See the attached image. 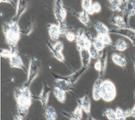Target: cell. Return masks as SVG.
I'll return each mask as SVG.
<instances>
[{
    "label": "cell",
    "instance_id": "cell-37",
    "mask_svg": "<svg viewBox=\"0 0 135 120\" xmlns=\"http://www.w3.org/2000/svg\"><path fill=\"white\" fill-rule=\"evenodd\" d=\"M134 69H135V64H134Z\"/></svg>",
    "mask_w": 135,
    "mask_h": 120
},
{
    "label": "cell",
    "instance_id": "cell-3",
    "mask_svg": "<svg viewBox=\"0 0 135 120\" xmlns=\"http://www.w3.org/2000/svg\"><path fill=\"white\" fill-rule=\"evenodd\" d=\"M117 96V88L110 80H104L101 83V97L105 102H110Z\"/></svg>",
    "mask_w": 135,
    "mask_h": 120
},
{
    "label": "cell",
    "instance_id": "cell-22",
    "mask_svg": "<svg viewBox=\"0 0 135 120\" xmlns=\"http://www.w3.org/2000/svg\"><path fill=\"white\" fill-rule=\"evenodd\" d=\"M104 114L107 118L109 120H117V117L116 115L115 111H114L112 109H107L103 112Z\"/></svg>",
    "mask_w": 135,
    "mask_h": 120
},
{
    "label": "cell",
    "instance_id": "cell-17",
    "mask_svg": "<svg viewBox=\"0 0 135 120\" xmlns=\"http://www.w3.org/2000/svg\"><path fill=\"white\" fill-rule=\"evenodd\" d=\"M80 52L82 66H83V67H84V68H86L90 62L91 56H90L89 52L86 49L81 50V51H80Z\"/></svg>",
    "mask_w": 135,
    "mask_h": 120
},
{
    "label": "cell",
    "instance_id": "cell-31",
    "mask_svg": "<svg viewBox=\"0 0 135 120\" xmlns=\"http://www.w3.org/2000/svg\"><path fill=\"white\" fill-rule=\"evenodd\" d=\"M124 111L122 110L121 108H119V107H117V108H116V110H115V112H116V115H117V118L124 117Z\"/></svg>",
    "mask_w": 135,
    "mask_h": 120
},
{
    "label": "cell",
    "instance_id": "cell-23",
    "mask_svg": "<svg viewBox=\"0 0 135 120\" xmlns=\"http://www.w3.org/2000/svg\"><path fill=\"white\" fill-rule=\"evenodd\" d=\"M113 23L115 25H117L118 27L121 28V29L126 27V23L125 22V20L124 19V18L120 16H117L114 18Z\"/></svg>",
    "mask_w": 135,
    "mask_h": 120
},
{
    "label": "cell",
    "instance_id": "cell-34",
    "mask_svg": "<svg viewBox=\"0 0 135 120\" xmlns=\"http://www.w3.org/2000/svg\"><path fill=\"white\" fill-rule=\"evenodd\" d=\"M126 118L124 117H122V118H117V120H126Z\"/></svg>",
    "mask_w": 135,
    "mask_h": 120
},
{
    "label": "cell",
    "instance_id": "cell-28",
    "mask_svg": "<svg viewBox=\"0 0 135 120\" xmlns=\"http://www.w3.org/2000/svg\"><path fill=\"white\" fill-rule=\"evenodd\" d=\"M53 47L54 49L57 50V51L62 52L63 48H64V45H63V43L62 41H57L54 44Z\"/></svg>",
    "mask_w": 135,
    "mask_h": 120
},
{
    "label": "cell",
    "instance_id": "cell-19",
    "mask_svg": "<svg viewBox=\"0 0 135 120\" xmlns=\"http://www.w3.org/2000/svg\"><path fill=\"white\" fill-rule=\"evenodd\" d=\"M94 28L98 34H109V29L106 25L101 22H96L94 24Z\"/></svg>",
    "mask_w": 135,
    "mask_h": 120
},
{
    "label": "cell",
    "instance_id": "cell-33",
    "mask_svg": "<svg viewBox=\"0 0 135 120\" xmlns=\"http://www.w3.org/2000/svg\"><path fill=\"white\" fill-rule=\"evenodd\" d=\"M131 113H132V117L135 118V105L132 109H131Z\"/></svg>",
    "mask_w": 135,
    "mask_h": 120
},
{
    "label": "cell",
    "instance_id": "cell-35",
    "mask_svg": "<svg viewBox=\"0 0 135 120\" xmlns=\"http://www.w3.org/2000/svg\"><path fill=\"white\" fill-rule=\"evenodd\" d=\"M70 120H78V119H70Z\"/></svg>",
    "mask_w": 135,
    "mask_h": 120
},
{
    "label": "cell",
    "instance_id": "cell-32",
    "mask_svg": "<svg viewBox=\"0 0 135 120\" xmlns=\"http://www.w3.org/2000/svg\"><path fill=\"white\" fill-rule=\"evenodd\" d=\"M13 120H24V118L20 116V115L17 114L13 117Z\"/></svg>",
    "mask_w": 135,
    "mask_h": 120
},
{
    "label": "cell",
    "instance_id": "cell-18",
    "mask_svg": "<svg viewBox=\"0 0 135 120\" xmlns=\"http://www.w3.org/2000/svg\"><path fill=\"white\" fill-rule=\"evenodd\" d=\"M77 18L84 25H85L87 27H90L91 25L90 20L89 19V16L87 13V12L83 10L81 12L79 13L77 15Z\"/></svg>",
    "mask_w": 135,
    "mask_h": 120
},
{
    "label": "cell",
    "instance_id": "cell-14",
    "mask_svg": "<svg viewBox=\"0 0 135 120\" xmlns=\"http://www.w3.org/2000/svg\"><path fill=\"white\" fill-rule=\"evenodd\" d=\"M46 44L48 48V49L50 50V51L51 52L52 55H53L54 57L57 59V60H59V61L62 62L65 61V56L63 55L62 52L57 51V50L54 48L53 45H52V44L51 43L49 40H46Z\"/></svg>",
    "mask_w": 135,
    "mask_h": 120
},
{
    "label": "cell",
    "instance_id": "cell-9",
    "mask_svg": "<svg viewBox=\"0 0 135 120\" xmlns=\"http://www.w3.org/2000/svg\"><path fill=\"white\" fill-rule=\"evenodd\" d=\"M48 35L52 41H56L60 37V31L58 25L50 24L47 25Z\"/></svg>",
    "mask_w": 135,
    "mask_h": 120
},
{
    "label": "cell",
    "instance_id": "cell-21",
    "mask_svg": "<svg viewBox=\"0 0 135 120\" xmlns=\"http://www.w3.org/2000/svg\"><path fill=\"white\" fill-rule=\"evenodd\" d=\"M97 39L104 44L105 46L112 45V40L109 34H97Z\"/></svg>",
    "mask_w": 135,
    "mask_h": 120
},
{
    "label": "cell",
    "instance_id": "cell-2",
    "mask_svg": "<svg viewBox=\"0 0 135 120\" xmlns=\"http://www.w3.org/2000/svg\"><path fill=\"white\" fill-rule=\"evenodd\" d=\"M2 31L5 37L6 43L10 49H16V46L21 39V30L19 22L12 20L4 23L2 25Z\"/></svg>",
    "mask_w": 135,
    "mask_h": 120
},
{
    "label": "cell",
    "instance_id": "cell-8",
    "mask_svg": "<svg viewBox=\"0 0 135 120\" xmlns=\"http://www.w3.org/2000/svg\"><path fill=\"white\" fill-rule=\"evenodd\" d=\"M28 7V2L26 1H18L16 3V13L12 20L19 22L21 17L23 15Z\"/></svg>",
    "mask_w": 135,
    "mask_h": 120
},
{
    "label": "cell",
    "instance_id": "cell-25",
    "mask_svg": "<svg viewBox=\"0 0 135 120\" xmlns=\"http://www.w3.org/2000/svg\"><path fill=\"white\" fill-rule=\"evenodd\" d=\"M13 51L11 49H1V56L3 58H7L9 59L12 55Z\"/></svg>",
    "mask_w": 135,
    "mask_h": 120
},
{
    "label": "cell",
    "instance_id": "cell-20",
    "mask_svg": "<svg viewBox=\"0 0 135 120\" xmlns=\"http://www.w3.org/2000/svg\"><path fill=\"white\" fill-rule=\"evenodd\" d=\"M114 46L116 50H119V51H124L127 49L128 44L124 40L119 39L116 41Z\"/></svg>",
    "mask_w": 135,
    "mask_h": 120
},
{
    "label": "cell",
    "instance_id": "cell-16",
    "mask_svg": "<svg viewBox=\"0 0 135 120\" xmlns=\"http://www.w3.org/2000/svg\"><path fill=\"white\" fill-rule=\"evenodd\" d=\"M45 118L46 120H56L57 114L56 109L52 106H48L45 109Z\"/></svg>",
    "mask_w": 135,
    "mask_h": 120
},
{
    "label": "cell",
    "instance_id": "cell-29",
    "mask_svg": "<svg viewBox=\"0 0 135 120\" xmlns=\"http://www.w3.org/2000/svg\"><path fill=\"white\" fill-rule=\"evenodd\" d=\"M65 37H66L68 41L72 42L75 40L76 39V35L73 32L71 31H68L65 34Z\"/></svg>",
    "mask_w": 135,
    "mask_h": 120
},
{
    "label": "cell",
    "instance_id": "cell-4",
    "mask_svg": "<svg viewBox=\"0 0 135 120\" xmlns=\"http://www.w3.org/2000/svg\"><path fill=\"white\" fill-rule=\"evenodd\" d=\"M40 62L36 58H31L29 61L28 70H27V77L23 86L30 87L33 81L36 79L39 73Z\"/></svg>",
    "mask_w": 135,
    "mask_h": 120
},
{
    "label": "cell",
    "instance_id": "cell-27",
    "mask_svg": "<svg viewBox=\"0 0 135 120\" xmlns=\"http://www.w3.org/2000/svg\"><path fill=\"white\" fill-rule=\"evenodd\" d=\"M91 8L94 13H100L101 11V6L98 2L93 3Z\"/></svg>",
    "mask_w": 135,
    "mask_h": 120
},
{
    "label": "cell",
    "instance_id": "cell-24",
    "mask_svg": "<svg viewBox=\"0 0 135 120\" xmlns=\"http://www.w3.org/2000/svg\"><path fill=\"white\" fill-rule=\"evenodd\" d=\"M93 46L95 48V49L98 50V52L102 51L104 49L105 46L103 44L102 42H101L100 40H98L97 38H94L92 40Z\"/></svg>",
    "mask_w": 135,
    "mask_h": 120
},
{
    "label": "cell",
    "instance_id": "cell-10",
    "mask_svg": "<svg viewBox=\"0 0 135 120\" xmlns=\"http://www.w3.org/2000/svg\"><path fill=\"white\" fill-rule=\"evenodd\" d=\"M83 109L81 108L80 105L76 107V108L74 109L73 112L71 113H68L66 112H62V115L63 116L68 118L70 119H76L78 120H81L82 117H83Z\"/></svg>",
    "mask_w": 135,
    "mask_h": 120
},
{
    "label": "cell",
    "instance_id": "cell-15",
    "mask_svg": "<svg viewBox=\"0 0 135 120\" xmlns=\"http://www.w3.org/2000/svg\"><path fill=\"white\" fill-rule=\"evenodd\" d=\"M53 93L55 97L57 98L59 102L64 103L66 101V91L63 90L61 88L57 87H54L53 88Z\"/></svg>",
    "mask_w": 135,
    "mask_h": 120
},
{
    "label": "cell",
    "instance_id": "cell-13",
    "mask_svg": "<svg viewBox=\"0 0 135 120\" xmlns=\"http://www.w3.org/2000/svg\"><path fill=\"white\" fill-rule=\"evenodd\" d=\"M101 79L98 78L94 84L92 88V97L95 101L100 100L101 97Z\"/></svg>",
    "mask_w": 135,
    "mask_h": 120
},
{
    "label": "cell",
    "instance_id": "cell-26",
    "mask_svg": "<svg viewBox=\"0 0 135 120\" xmlns=\"http://www.w3.org/2000/svg\"><path fill=\"white\" fill-rule=\"evenodd\" d=\"M93 4L92 1H81V7L83 8L84 11L87 12L89 8L91 7Z\"/></svg>",
    "mask_w": 135,
    "mask_h": 120
},
{
    "label": "cell",
    "instance_id": "cell-7",
    "mask_svg": "<svg viewBox=\"0 0 135 120\" xmlns=\"http://www.w3.org/2000/svg\"><path fill=\"white\" fill-rule=\"evenodd\" d=\"M51 91V88L47 84H45L42 87V89L40 92L39 96L38 97L39 102L42 106V108L45 109L48 106V103L49 100L50 94Z\"/></svg>",
    "mask_w": 135,
    "mask_h": 120
},
{
    "label": "cell",
    "instance_id": "cell-5",
    "mask_svg": "<svg viewBox=\"0 0 135 120\" xmlns=\"http://www.w3.org/2000/svg\"><path fill=\"white\" fill-rule=\"evenodd\" d=\"M53 12L55 18L59 23L65 22L67 16L66 8L64 7L62 1H55L53 6Z\"/></svg>",
    "mask_w": 135,
    "mask_h": 120
},
{
    "label": "cell",
    "instance_id": "cell-36",
    "mask_svg": "<svg viewBox=\"0 0 135 120\" xmlns=\"http://www.w3.org/2000/svg\"><path fill=\"white\" fill-rule=\"evenodd\" d=\"M134 97H135V91H134Z\"/></svg>",
    "mask_w": 135,
    "mask_h": 120
},
{
    "label": "cell",
    "instance_id": "cell-11",
    "mask_svg": "<svg viewBox=\"0 0 135 120\" xmlns=\"http://www.w3.org/2000/svg\"><path fill=\"white\" fill-rule=\"evenodd\" d=\"M79 103L83 111L86 114L90 115V109H91V102L88 96H84L80 98L79 101Z\"/></svg>",
    "mask_w": 135,
    "mask_h": 120
},
{
    "label": "cell",
    "instance_id": "cell-30",
    "mask_svg": "<svg viewBox=\"0 0 135 120\" xmlns=\"http://www.w3.org/2000/svg\"><path fill=\"white\" fill-rule=\"evenodd\" d=\"M94 67L97 71H98L100 73H101V70H102V65H101V62L100 58L98 59L97 61L95 63Z\"/></svg>",
    "mask_w": 135,
    "mask_h": 120
},
{
    "label": "cell",
    "instance_id": "cell-1",
    "mask_svg": "<svg viewBox=\"0 0 135 120\" xmlns=\"http://www.w3.org/2000/svg\"><path fill=\"white\" fill-rule=\"evenodd\" d=\"M13 96L16 103L18 114L24 118L28 115L32 104L33 96L29 87L22 86L13 90Z\"/></svg>",
    "mask_w": 135,
    "mask_h": 120
},
{
    "label": "cell",
    "instance_id": "cell-6",
    "mask_svg": "<svg viewBox=\"0 0 135 120\" xmlns=\"http://www.w3.org/2000/svg\"><path fill=\"white\" fill-rule=\"evenodd\" d=\"M12 50L13 51L12 55L9 58L10 67L12 68L20 69L25 71H26V69H25L24 62H23L22 58H21V56L19 54L18 50L17 49V48Z\"/></svg>",
    "mask_w": 135,
    "mask_h": 120
},
{
    "label": "cell",
    "instance_id": "cell-12",
    "mask_svg": "<svg viewBox=\"0 0 135 120\" xmlns=\"http://www.w3.org/2000/svg\"><path fill=\"white\" fill-rule=\"evenodd\" d=\"M112 60L114 64L122 68H124L127 66L126 59L121 54L113 53L112 55Z\"/></svg>",
    "mask_w": 135,
    "mask_h": 120
}]
</instances>
